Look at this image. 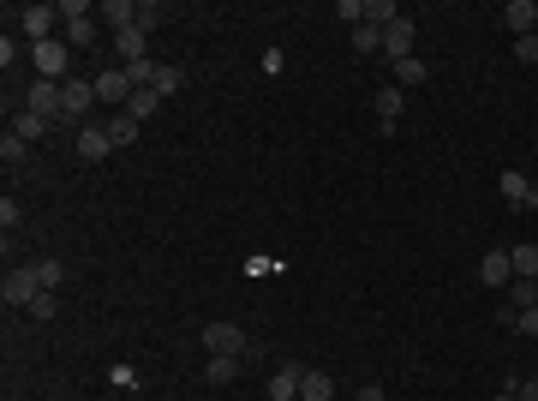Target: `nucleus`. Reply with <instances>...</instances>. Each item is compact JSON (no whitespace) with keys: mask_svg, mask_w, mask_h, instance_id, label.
Returning <instances> with one entry per match:
<instances>
[{"mask_svg":"<svg viewBox=\"0 0 538 401\" xmlns=\"http://www.w3.org/2000/svg\"><path fill=\"white\" fill-rule=\"evenodd\" d=\"M30 61H37V79H48V84H66L72 79V48H66V42H37V48H30Z\"/></svg>","mask_w":538,"mask_h":401,"instance_id":"obj_1","label":"nucleus"},{"mask_svg":"<svg viewBox=\"0 0 538 401\" xmlns=\"http://www.w3.org/2000/svg\"><path fill=\"white\" fill-rule=\"evenodd\" d=\"M37 294H42L37 263H12V270H6V281H0V300H6V305H24V312H30V305H37Z\"/></svg>","mask_w":538,"mask_h":401,"instance_id":"obj_2","label":"nucleus"},{"mask_svg":"<svg viewBox=\"0 0 538 401\" xmlns=\"http://www.w3.org/2000/svg\"><path fill=\"white\" fill-rule=\"evenodd\" d=\"M90 108H96V84L90 79H66L60 84V126H79Z\"/></svg>","mask_w":538,"mask_h":401,"instance_id":"obj_3","label":"nucleus"},{"mask_svg":"<svg viewBox=\"0 0 538 401\" xmlns=\"http://www.w3.org/2000/svg\"><path fill=\"white\" fill-rule=\"evenodd\" d=\"M90 84H96V102H108L114 114L126 108V102H132V90H138V84L126 79V66H102V72H96Z\"/></svg>","mask_w":538,"mask_h":401,"instance_id":"obj_4","label":"nucleus"},{"mask_svg":"<svg viewBox=\"0 0 538 401\" xmlns=\"http://www.w3.org/2000/svg\"><path fill=\"white\" fill-rule=\"evenodd\" d=\"M203 354L239 360V354H245V330H239V323H203Z\"/></svg>","mask_w":538,"mask_h":401,"instance_id":"obj_5","label":"nucleus"},{"mask_svg":"<svg viewBox=\"0 0 538 401\" xmlns=\"http://www.w3.org/2000/svg\"><path fill=\"white\" fill-rule=\"evenodd\" d=\"M54 19H60V6H24V13H19L30 48H37V42H54Z\"/></svg>","mask_w":538,"mask_h":401,"instance_id":"obj_6","label":"nucleus"},{"mask_svg":"<svg viewBox=\"0 0 538 401\" xmlns=\"http://www.w3.org/2000/svg\"><path fill=\"white\" fill-rule=\"evenodd\" d=\"M24 108H30V114H42L48 126H60V84L37 79V84H30V96H24Z\"/></svg>","mask_w":538,"mask_h":401,"instance_id":"obj_7","label":"nucleus"},{"mask_svg":"<svg viewBox=\"0 0 538 401\" xmlns=\"http://www.w3.org/2000/svg\"><path fill=\"white\" fill-rule=\"evenodd\" d=\"M478 281H484V288H509V281H515V258H509L502 246H491L484 263H478Z\"/></svg>","mask_w":538,"mask_h":401,"instance_id":"obj_8","label":"nucleus"},{"mask_svg":"<svg viewBox=\"0 0 538 401\" xmlns=\"http://www.w3.org/2000/svg\"><path fill=\"white\" fill-rule=\"evenodd\" d=\"M401 114H407V96H401V84H383V90H377V121H383V132H395Z\"/></svg>","mask_w":538,"mask_h":401,"instance_id":"obj_9","label":"nucleus"},{"mask_svg":"<svg viewBox=\"0 0 538 401\" xmlns=\"http://www.w3.org/2000/svg\"><path fill=\"white\" fill-rule=\"evenodd\" d=\"M502 198L515 204V210H538V186L526 180V174H515V168H509V174H502Z\"/></svg>","mask_w":538,"mask_h":401,"instance_id":"obj_10","label":"nucleus"},{"mask_svg":"<svg viewBox=\"0 0 538 401\" xmlns=\"http://www.w3.org/2000/svg\"><path fill=\"white\" fill-rule=\"evenodd\" d=\"M383 48H389V61H407V54H413V19L383 24Z\"/></svg>","mask_w":538,"mask_h":401,"instance_id":"obj_11","label":"nucleus"},{"mask_svg":"<svg viewBox=\"0 0 538 401\" xmlns=\"http://www.w3.org/2000/svg\"><path fill=\"white\" fill-rule=\"evenodd\" d=\"M502 24H509L515 37H533L538 30V6L533 0H509V6H502Z\"/></svg>","mask_w":538,"mask_h":401,"instance_id":"obj_12","label":"nucleus"},{"mask_svg":"<svg viewBox=\"0 0 538 401\" xmlns=\"http://www.w3.org/2000/svg\"><path fill=\"white\" fill-rule=\"evenodd\" d=\"M114 48H120V61H126V66H144V61H150V37H144L138 24H132V30H120Z\"/></svg>","mask_w":538,"mask_h":401,"instance_id":"obj_13","label":"nucleus"},{"mask_svg":"<svg viewBox=\"0 0 538 401\" xmlns=\"http://www.w3.org/2000/svg\"><path fill=\"white\" fill-rule=\"evenodd\" d=\"M299 378H305L299 365H276L269 372V401H299Z\"/></svg>","mask_w":538,"mask_h":401,"instance_id":"obj_14","label":"nucleus"},{"mask_svg":"<svg viewBox=\"0 0 538 401\" xmlns=\"http://www.w3.org/2000/svg\"><path fill=\"white\" fill-rule=\"evenodd\" d=\"M108 150H114V144H108L102 126H84L79 132V162H108Z\"/></svg>","mask_w":538,"mask_h":401,"instance_id":"obj_15","label":"nucleus"},{"mask_svg":"<svg viewBox=\"0 0 538 401\" xmlns=\"http://www.w3.org/2000/svg\"><path fill=\"white\" fill-rule=\"evenodd\" d=\"M156 108H161V90H156V84H144V90H132V102H126V114H132V121H150V114H156Z\"/></svg>","mask_w":538,"mask_h":401,"instance_id":"obj_16","label":"nucleus"},{"mask_svg":"<svg viewBox=\"0 0 538 401\" xmlns=\"http://www.w3.org/2000/svg\"><path fill=\"white\" fill-rule=\"evenodd\" d=\"M102 132H108V144L120 150V144H132V138H138V121H132V114L120 108V114H108V121H102Z\"/></svg>","mask_w":538,"mask_h":401,"instance_id":"obj_17","label":"nucleus"},{"mask_svg":"<svg viewBox=\"0 0 538 401\" xmlns=\"http://www.w3.org/2000/svg\"><path fill=\"white\" fill-rule=\"evenodd\" d=\"M299 401H335L329 372H305V378H299Z\"/></svg>","mask_w":538,"mask_h":401,"instance_id":"obj_18","label":"nucleus"},{"mask_svg":"<svg viewBox=\"0 0 538 401\" xmlns=\"http://www.w3.org/2000/svg\"><path fill=\"white\" fill-rule=\"evenodd\" d=\"M515 281H538V246H515Z\"/></svg>","mask_w":538,"mask_h":401,"instance_id":"obj_19","label":"nucleus"},{"mask_svg":"<svg viewBox=\"0 0 538 401\" xmlns=\"http://www.w3.org/2000/svg\"><path fill=\"white\" fill-rule=\"evenodd\" d=\"M371 48H383V24H353V54H371Z\"/></svg>","mask_w":538,"mask_h":401,"instance_id":"obj_20","label":"nucleus"},{"mask_svg":"<svg viewBox=\"0 0 538 401\" xmlns=\"http://www.w3.org/2000/svg\"><path fill=\"white\" fill-rule=\"evenodd\" d=\"M161 90V96H179L186 90V66H156V79H150Z\"/></svg>","mask_w":538,"mask_h":401,"instance_id":"obj_21","label":"nucleus"},{"mask_svg":"<svg viewBox=\"0 0 538 401\" xmlns=\"http://www.w3.org/2000/svg\"><path fill=\"white\" fill-rule=\"evenodd\" d=\"M12 132H19L24 144H37L42 132H48V121H42V114H30V108H24V114H12Z\"/></svg>","mask_w":538,"mask_h":401,"instance_id":"obj_22","label":"nucleus"},{"mask_svg":"<svg viewBox=\"0 0 538 401\" xmlns=\"http://www.w3.org/2000/svg\"><path fill=\"white\" fill-rule=\"evenodd\" d=\"M425 72H431V66L418 61V54H407V61H395V84H401V90H407V84H425Z\"/></svg>","mask_w":538,"mask_h":401,"instance_id":"obj_23","label":"nucleus"},{"mask_svg":"<svg viewBox=\"0 0 538 401\" xmlns=\"http://www.w3.org/2000/svg\"><path fill=\"white\" fill-rule=\"evenodd\" d=\"M37 281H42V294H54L60 281H66V263H60V258H42L37 263Z\"/></svg>","mask_w":538,"mask_h":401,"instance_id":"obj_24","label":"nucleus"},{"mask_svg":"<svg viewBox=\"0 0 538 401\" xmlns=\"http://www.w3.org/2000/svg\"><path fill=\"white\" fill-rule=\"evenodd\" d=\"M509 305H515V312L538 305V281H509Z\"/></svg>","mask_w":538,"mask_h":401,"instance_id":"obj_25","label":"nucleus"},{"mask_svg":"<svg viewBox=\"0 0 538 401\" xmlns=\"http://www.w3.org/2000/svg\"><path fill=\"white\" fill-rule=\"evenodd\" d=\"M234 372H239V360H221V354H210V365H203L210 383H234Z\"/></svg>","mask_w":538,"mask_h":401,"instance_id":"obj_26","label":"nucleus"},{"mask_svg":"<svg viewBox=\"0 0 538 401\" xmlns=\"http://www.w3.org/2000/svg\"><path fill=\"white\" fill-rule=\"evenodd\" d=\"M24 156H30V144H24L19 132H6V138H0V162H12V168H19Z\"/></svg>","mask_w":538,"mask_h":401,"instance_id":"obj_27","label":"nucleus"},{"mask_svg":"<svg viewBox=\"0 0 538 401\" xmlns=\"http://www.w3.org/2000/svg\"><path fill=\"white\" fill-rule=\"evenodd\" d=\"M66 42H72V48H90V42H96V19H79V24H66Z\"/></svg>","mask_w":538,"mask_h":401,"instance_id":"obj_28","label":"nucleus"},{"mask_svg":"<svg viewBox=\"0 0 538 401\" xmlns=\"http://www.w3.org/2000/svg\"><path fill=\"white\" fill-rule=\"evenodd\" d=\"M90 19V0H60V24H79Z\"/></svg>","mask_w":538,"mask_h":401,"instance_id":"obj_29","label":"nucleus"},{"mask_svg":"<svg viewBox=\"0 0 538 401\" xmlns=\"http://www.w3.org/2000/svg\"><path fill=\"white\" fill-rule=\"evenodd\" d=\"M335 13H341L347 24H365V13H371V0H341Z\"/></svg>","mask_w":538,"mask_h":401,"instance_id":"obj_30","label":"nucleus"},{"mask_svg":"<svg viewBox=\"0 0 538 401\" xmlns=\"http://www.w3.org/2000/svg\"><path fill=\"white\" fill-rule=\"evenodd\" d=\"M515 61H520V66H538V37H520V42H515Z\"/></svg>","mask_w":538,"mask_h":401,"instance_id":"obj_31","label":"nucleus"},{"mask_svg":"<svg viewBox=\"0 0 538 401\" xmlns=\"http://www.w3.org/2000/svg\"><path fill=\"white\" fill-rule=\"evenodd\" d=\"M156 24H161V6H156V0H150V6H138V30H144V37H150Z\"/></svg>","mask_w":538,"mask_h":401,"instance_id":"obj_32","label":"nucleus"},{"mask_svg":"<svg viewBox=\"0 0 538 401\" xmlns=\"http://www.w3.org/2000/svg\"><path fill=\"white\" fill-rule=\"evenodd\" d=\"M54 312H60V300H54V294H37V305H30V318H54Z\"/></svg>","mask_w":538,"mask_h":401,"instance_id":"obj_33","label":"nucleus"},{"mask_svg":"<svg viewBox=\"0 0 538 401\" xmlns=\"http://www.w3.org/2000/svg\"><path fill=\"white\" fill-rule=\"evenodd\" d=\"M19 216H24V210H19V204H12V198L0 204V228H6V234H12V228H19Z\"/></svg>","mask_w":538,"mask_h":401,"instance_id":"obj_34","label":"nucleus"},{"mask_svg":"<svg viewBox=\"0 0 538 401\" xmlns=\"http://www.w3.org/2000/svg\"><path fill=\"white\" fill-rule=\"evenodd\" d=\"M509 383H515L520 401H538V378H509Z\"/></svg>","mask_w":538,"mask_h":401,"instance_id":"obj_35","label":"nucleus"},{"mask_svg":"<svg viewBox=\"0 0 538 401\" xmlns=\"http://www.w3.org/2000/svg\"><path fill=\"white\" fill-rule=\"evenodd\" d=\"M515 330H526V336H538V305H526V312H520V323Z\"/></svg>","mask_w":538,"mask_h":401,"instance_id":"obj_36","label":"nucleus"},{"mask_svg":"<svg viewBox=\"0 0 538 401\" xmlns=\"http://www.w3.org/2000/svg\"><path fill=\"white\" fill-rule=\"evenodd\" d=\"M353 401H383V383H365V389H359Z\"/></svg>","mask_w":538,"mask_h":401,"instance_id":"obj_37","label":"nucleus"},{"mask_svg":"<svg viewBox=\"0 0 538 401\" xmlns=\"http://www.w3.org/2000/svg\"><path fill=\"white\" fill-rule=\"evenodd\" d=\"M491 401H520V396H515V383H502V396H491Z\"/></svg>","mask_w":538,"mask_h":401,"instance_id":"obj_38","label":"nucleus"},{"mask_svg":"<svg viewBox=\"0 0 538 401\" xmlns=\"http://www.w3.org/2000/svg\"><path fill=\"white\" fill-rule=\"evenodd\" d=\"M533 37H538V30H533Z\"/></svg>","mask_w":538,"mask_h":401,"instance_id":"obj_39","label":"nucleus"}]
</instances>
